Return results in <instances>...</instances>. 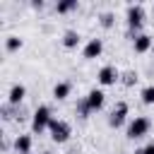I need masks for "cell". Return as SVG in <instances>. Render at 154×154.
I'll use <instances>...</instances> for the list:
<instances>
[{
    "label": "cell",
    "instance_id": "4",
    "mask_svg": "<svg viewBox=\"0 0 154 154\" xmlns=\"http://www.w3.org/2000/svg\"><path fill=\"white\" fill-rule=\"evenodd\" d=\"M48 132H51V140H53V142L65 144V142L70 140V135H72V128H70L67 120H63V118H53L51 125H48Z\"/></svg>",
    "mask_w": 154,
    "mask_h": 154
},
{
    "label": "cell",
    "instance_id": "3",
    "mask_svg": "<svg viewBox=\"0 0 154 154\" xmlns=\"http://www.w3.org/2000/svg\"><path fill=\"white\" fill-rule=\"evenodd\" d=\"M51 120H53L51 108H48L46 103L36 106V108H34V113H31V132H34V135H41L43 130H48Z\"/></svg>",
    "mask_w": 154,
    "mask_h": 154
},
{
    "label": "cell",
    "instance_id": "21",
    "mask_svg": "<svg viewBox=\"0 0 154 154\" xmlns=\"http://www.w3.org/2000/svg\"><path fill=\"white\" fill-rule=\"evenodd\" d=\"M43 5H46L43 0H34V2H31V7H34V10H43Z\"/></svg>",
    "mask_w": 154,
    "mask_h": 154
},
{
    "label": "cell",
    "instance_id": "12",
    "mask_svg": "<svg viewBox=\"0 0 154 154\" xmlns=\"http://www.w3.org/2000/svg\"><path fill=\"white\" fill-rule=\"evenodd\" d=\"M79 38H82V36H79V31H77V29H65L60 41H63V46H65L67 51H72V48H77V46H79Z\"/></svg>",
    "mask_w": 154,
    "mask_h": 154
},
{
    "label": "cell",
    "instance_id": "18",
    "mask_svg": "<svg viewBox=\"0 0 154 154\" xmlns=\"http://www.w3.org/2000/svg\"><path fill=\"white\" fill-rule=\"evenodd\" d=\"M140 99H142V103L152 106V103H154V84H147V87H142V91H140Z\"/></svg>",
    "mask_w": 154,
    "mask_h": 154
},
{
    "label": "cell",
    "instance_id": "5",
    "mask_svg": "<svg viewBox=\"0 0 154 154\" xmlns=\"http://www.w3.org/2000/svg\"><path fill=\"white\" fill-rule=\"evenodd\" d=\"M96 79H99L101 87H111V84L120 82V70H118L116 65H103V67L96 72Z\"/></svg>",
    "mask_w": 154,
    "mask_h": 154
},
{
    "label": "cell",
    "instance_id": "23",
    "mask_svg": "<svg viewBox=\"0 0 154 154\" xmlns=\"http://www.w3.org/2000/svg\"><path fill=\"white\" fill-rule=\"evenodd\" d=\"M152 53H154V46H152Z\"/></svg>",
    "mask_w": 154,
    "mask_h": 154
},
{
    "label": "cell",
    "instance_id": "2",
    "mask_svg": "<svg viewBox=\"0 0 154 154\" xmlns=\"http://www.w3.org/2000/svg\"><path fill=\"white\" fill-rule=\"evenodd\" d=\"M149 130H152V120H149L147 116H135V118L128 123L125 135H128V140H142V137L149 135Z\"/></svg>",
    "mask_w": 154,
    "mask_h": 154
},
{
    "label": "cell",
    "instance_id": "14",
    "mask_svg": "<svg viewBox=\"0 0 154 154\" xmlns=\"http://www.w3.org/2000/svg\"><path fill=\"white\" fill-rule=\"evenodd\" d=\"M77 7H79L77 0H60V2L55 5V12H58V14H67V12L77 10Z\"/></svg>",
    "mask_w": 154,
    "mask_h": 154
},
{
    "label": "cell",
    "instance_id": "22",
    "mask_svg": "<svg viewBox=\"0 0 154 154\" xmlns=\"http://www.w3.org/2000/svg\"><path fill=\"white\" fill-rule=\"evenodd\" d=\"M152 14H154V5H152Z\"/></svg>",
    "mask_w": 154,
    "mask_h": 154
},
{
    "label": "cell",
    "instance_id": "11",
    "mask_svg": "<svg viewBox=\"0 0 154 154\" xmlns=\"http://www.w3.org/2000/svg\"><path fill=\"white\" fill-rule=\"evenodd\" d=\"M152 46H154V38H152L149 34H140V36H135V41H132L135 53H147V51H152Z\"/></svg>",
    "mask_w": 154,
    "mask_h": 154
},
{
    "label": "cell",
    "instance_id": "15",
    "mask_svg": "<svg viewBox=\"0 0 154 154\" xmlns=\"http://www.w3.org/2000/svg\"><path fill=\"white\" fill-rule=\"evenodd\" d=\"M22 43H24V41H22L19 36H14V34H12V36H7V38H5V51H7V53H14V51H19V48H22Z\"/></svg>",
    "mask_w": 154,
    "mask_h": 154
},
{
    "label": "cell",
    "instance_id": "8",
    "mask_svg": "<svg viewBox=\"0 0 154 154\" xmlns=\"http://www.w3.org/2000/svg\"><path fill=\"white\" fill-rule=\"evenodd\" d=\"M103 53V41L101 38H89L87 43H84V48H82V55L87 58V60H94V58H99Z\"/></svg>",
    "mask_w": 154,
    "mask_h": 154
},
{
    "label": "cell",
    "instance_id": "1",
    "mask_svg": "<svg viewBox=\"0 0 154 154\" xmlns=\"http://www.w3.org/2000/svg\"><path fill=\"white\" fill-rule=\"evenodd\" d=\"M144 5H140V2H135V5H128V10H125V22H128V34L132 36V41H135V36H140L142 34V26H144Z\"/></svg>",
    "mask_w": 154,
    "mask_h": 154
},
{
    "label": "cell",
    "instance_id": "7",
    "mask_svg": "<svg viewBox=\"0 0 154 154\" xmlns=\"http://www.w3.org/2000/svg\"><path fill=\"white\" fill-rule=\"evenodd\" d=\"M84 99H87V106L91 108V113H94V111H101L103 103H106V94H103V89H96V87L89 89V94H87Z\"/></svg>",
    "mask_w": 154,
    "mask_h": 154
},
{
    "label": "cell",
    "instance_id": "9",
    "mask_svg": "<svg viewBox=\"0 0 154 154\" xmlns=\"http://www.w3.org/2000/svg\"><path fill=\"white\" fill-rule=\"evenodd\" d=\"M24 96H26V87H24L22 82H14V84L10 87V91H7V103L19 106V103L24 101Z\"/></svg>",
    "mask_w": 154,
    "mask_h": 154
},
{
    "label": "cell",
    "instance_id": "13",
    "mask_svg": "<svg viewBox=\"0 0 154 154\" xmlns=\"http://www.w3.org/2000/svg\"><path fill=\"white\" fill-rule=\"evenodd\" d=\"M70 91H72V84L63 79V82H58V84L53 87V99H55V101H63V99L70 96Z\"/></svg>",
    "mask_w": 154,
    "mask_h": 154
},
{
    "label": "cell",
    "instance_id": "6",
    "mask_svg": "<svg viewBox=\"0 0 154 154\" xmlns=\"http://www.w3.org/2000/svg\"><path fill=\"white\" fill-rule=\"evenodd\" d=\"M128 113H130V106H128L125 101H118V103L113 106V111L108 113V125H111V128H120V125L128 120Z\"/></svg>",
    "mask_w": 154,
    "mask_h": 154
},
{
    "label": "cell",
    "instance_id": "17",
    "mask_svg": "<svg viewBox=\"0 0 154 154\" xmlns=\"http://www.w3.org/2000/svg\"><path fill=\"white\" fill-rule=\"evenodd\" d=\"M137 79H140V77H137V72H135V70H125V72H120V82H123L125 87H135V84H137Z\"/></svg>",
    "mask_w": 154,
    "mask_h": 154
},
{
    "label": "cell",
    "instance_id": "19",
    "mask_svg": "<svg viewBox=\"0 0 154 154\" xmlns=\"http://www.w3.org/2000/svg\"><path fill=\"white\" fill-rule=\"evenodd\" d=\"M75 113L79 116V118H89V113H91V108L87 106V99L82 96L79 101H77V106H75Z\"/></svg>",
    "mask_w": 154,
    "mask_h": 154
},
{
    "label": "cell",
    "instance_id": "24",
    "mask_svg": "<svg viewBox=\"0 0 154 154\" xmlns=\"http://www.w3.org/2000/svg\"><path fill=\"white\" fill-rule=\"evenodd\" d=\"M29 154H31V152H29Z\"/></svg>",
    "mask_w": 154,
    "mask_h": 154
},
{
    "label": "cell",
    "instance_id": "10",
    "mask_svg": "<svg viewBox=\"0 0 154 154\" xmlns=\"http://www.w3.org/2000/svg\"><path fill=\"white\" fill-rule=\"evenodd\" d=\"M31 144H34V137H31V135L19 132V135L14 137V152H17V154H29V152H31Z\"/></svg>",
    "mask_w": 154,
    "mask_h": 154
},
{
    "label": "cell",
    "instance_id": "20",
    "mask_svg": "<svg viewBox=\"0 0 154 154\" xmlns=\"http://www.w3.org/2000/svg\"><path fill=\"white\" fill-rule=\"evenodd\" d=\"M142 154H154V140H152V142H147V144L142 147Z\"/></svg>",
    "mask_w": 154,
    "mask_h": 154
},
{
    "label": "cell",
    "instance_id": "16",
    "mask_svg": "<svg viewBox=\"0 0 154 154\" xmlns=\"http://www.w3.org/2000/svg\"><path fill=\"white\" fill-rule=\"evenodd\" d=\"M99 24H101L103 29H111V26L116 24V14H113L111 10H106V12H101V14H99Z\"/></svg>",
    "mask_w": 154,
    "mask_h": 154
}]
</instances>
